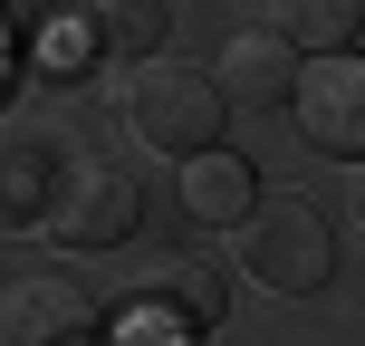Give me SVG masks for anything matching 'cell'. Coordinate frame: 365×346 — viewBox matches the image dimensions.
Wrapping results in <instances>:
<instances>
[{"label": "cell", "mask_w": 365, "mask_h": 346, "mask_svg": "<svg viewBox=\"0 0 365 346\" xmlns=\"http://www.w3.org/2000/svg\"><path fill=\"white\" fill-rule=\"evenodd\" d=\"M356 221H365V173H356Z\"/></svg>", "instance_id": "12"}, {"label": "cell", "mask_w": 365, "mask_h": 346, "mask_svg": "<svg viewBox=\"0 0 365 346\" xmlns=\"http://www.w3.org/2000/svg\"><path fill=\"white\" fill-rule=\"evenodd\" d=\"M38 231H48L58 250H115V240H135V231H145V173H135L125 154L77 145V154H68V173H58V202H48V221H38Z\"/></svg>", "instance_id": "2"}, {"label": "cell", "mask_w": 365, "mask_h": 346, "mask_svg": "<svg viewBox=\"0 0 365 346\" xmlns=\"http://www.w3.org/2000/svg\"><path fill=\"white\" fill-rule=\"evenodd\" d=\"M221 116H231V96H221L212 68H182V58H145V68H125V126H135V145L192 164V154L221 145Z\"/></svg>", "instance_id": "1"}, {"label": "cell", "mask_w": 365, "mask_h": 346, "mask_svg": "<svg viewBox=\"0 0 365 346\" xmlns=\"http://www.w3.org/2000/svg\"><path fill=\"white\" fill-rule=\"evenodd\" d=\"M269 19H279V39H289V49L346 58L356 29H365V0H269Z\"/></svg>", "instance_id": "11"}, {"label": "cell", "mask_w": 365, "mask_h": 346, "mask_svg": "<svg viewBox=\"0 0 365 346\" xmlns=\"http://www.w3.org/2000/svg\"><path fill=\"white\" fill-rule=\"evenodd\" d=\"M240 270L259 279V289H279V298H308V289H327L336 279V240H327V212L317 202H259L250 221H240Z\"/></svg>", "instance_id": "3"}, {"label": "cell", "mask_w": 365, "mask_h": 346, "mask_svg": "<svg viewBox=\"0 0 365 346\" xmlns=\"http://www.w3.org/2000/svg\"><path fill=\"white\" fill-rule=\"evenodd\" d=\"M182 212H192L202 231H240V221L259 212V183H250V164H240L231 145L192 154V164H182Z\"/></svg>", "instance_id": "9"}, {"label": "cell", "mask_w": 365, "mask_h": 346, "mask_svg": "<svg viewBox=\"0 0 365 346\" xmlns=\"http://www.w3.org/2000/svg\"><path fill=\"white\" fill-rule=\"evenodd\" d=\"M77 29H87L96 68H145V58H164L173 10L164 0H77Z\"/></svg>", "instance_id": "7"}, {"label": "cell", "mask_w": 365, "mask_h": 346, "mask_svg": "<svg viewBox=\"0 0 365 346\" xmlns=\"http://www.w3.org/2000/svg\"><path fill=\"white\" fill-rule=\"evenodd\" d=\"M212 77H221V96H231V106H289L308 68H298V49H289L279 29H240L231 49H221Z\"/></svg>", "instance_id": "6"}, {"label": "cell", "mask_w": 365, "mask_h": 346, "mask_svg": "<svg viewBox=\"0 0 365 346\" xmlns=\"http://www.w3.org/2000/svg\"><path fill=\"white\" fill-rule=\"evenodd\" d=\"M58 154L38 145L29 126H10V183H0V212H10V231H38V221H48V202H58Z\"/></svg>", "instance_id": "10"}, {"label": "cell", "mask_w": 365, "mask_h": 346, "mask_svg": "<svg viewBox=\"0 0 365 346\" xmlns=\"http://www.w3.org/2000/svg\"><path fill=\"white\" fill-rule=\"evenodd\" d=\"M10 346H96V289L77 270H38L10 289V317H0Z\"/></svg>", "instance_id": "5"}, {"label": "cell", "mask_w": 365, "mask_h": 346, "mask_svg": "<svg viewBox=\"0 0 365 346\" xmlns=\"http://www.w3.org/2000/svg\"><path fill=\"white\" fill-rule=\"evenodd\" d=\"M125 298H145V308L182 317L192 337H202V327H221V270H212V260H192V250H164V260H145Z\"/></svg>", "instance_id": "8"}, {"label": "cell", "mask_w": 365, "mask_h": 346, "mask_svg": "<svg viewBox=\"0 0 365 346\" xmlns=\"http://www.w3.org/2000/svg\"><path fill=\"white\" fill-rule=\"evenodd\" d=\"M298 135H308L317 154H346V164H365V58H317L308 77H298Z\"/></svg>", "instance_id": "4"}]
</instances>
